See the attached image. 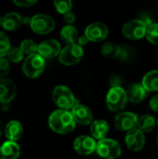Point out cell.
<instances>
[{"mask_svg":"<svg viewBox=\"0 0 158 159\" xmlns=\"http://www.w3.org/2000/svg\"><path fill=\"white\" fill-rule=\"evenodd\" d=\"M147 27L140 19L129 20L123 25V34L130 40H140L145 36Z\"/></svg>","mask_w":158,"mask_h":159,"instance_id":"cell-8","label":"cell"},{"mask_svg":"<svg viewBox=\"0 0 158 159\" xmlns=\"http://www.w3.org/2000/svg\"><path fill=\"white\" fill-rule=\"evenodd\" d=\"M128 102L126 90L120 86L112 87L106 95V105L112 112H119L123 110Z\"/></svg>","mask_w":158,"mask_h":159,"instance_id":"cell-2","label":"cell"},{"mask_svg":"<svg viewBox=\"0 0 158 159\" xmlns=\"http://www.w3.org/2000/svg\"><path fill=\"white\" fill-rule=\"evenodd\" d=\"M96 141L93 137L88 135H82L77 137L74 142V151L82 156H88L96 150Z\"/></svg>","mask_w":158,"mask_h":159,"instance_id":"cell-11","label":"cell"},{"mask_svg":"<svg viewBox=\"0 0 158 159\" xmlns=\"http://www.w3.org/2000/svg\"><path fill=\"white\" fill-rule=\"evenodd\" d=\"M138 116L132 112H121L115 117V127L117 130L127 132L137 126Z\"/></svg>","mask_w":158,"mask_h":159,"instance_id":"cell-9","label":"cell"},{"mask_svg":"<svg viewBox=\"0 0 158 159\" xmlns=\"http://www.w3.org/2000/svg\"><path fill=\"white\" fill-rule=\"evenodd\" d=\"M52 100L60 109L63 110L72 109L73 106L76 104V100L73 92L65 86H57L53 89Z\"/></svg>","mask_w":158,"mask_h":159,"instance_id":"cell-3","label":"cell"},{"mask_svg":"<svg viewBox=\"0 0 158 159\" xmlns=\"http://www.w3.org/2000/svg\"><path fill=\"white\" fill-rule=\"evenodd\" d=\"M88 39L86 37V35L81 36V37H79V38H78V45H80L81 47H82V46H84V45H87V44H88Z\"/></svg>","mask_w":158,"mask_h":159,"instance_id":"cell-36","label":"cell"},{"mask_svg":"<svg viewBox=\"0 0 158 159\" xmlns=\"http://www.w3.org/2000/svg\"><path fill=\"white\" fill-rule=\"evenodd\" d=\"M10 48V42L8 37L3 32H0V57H4L7 54Z\"/></svg>","mask_w":158,"mask_h":159,"instance_id":"cell-29","label":"cell"},{"mask_svg":"<svg viewBox=\"0 0 158 159\" xmlns=\"http://www.w3.org/2000/svg\"><path fill=\"white\" fill-rule=\"evenodd\" d=\"M4 131L7 141L17 142L23 134V127L19 121L11 120L6 125Z\"/></svg>","mask_w":158,"mask_h":159,"instance_id":"cell-19","label":"cell"},{"mask_svg":"<svg viewBox=\"0 0 158 159\" xmlns=\"http://www.w3.org/2000/svg\"><path fill=\"white\" fill-rule=\"evenodd\" d=\"M13 3L19 7H30L37 2V0H12Z\"/></svg>","mask_w":158,"mask_h":159,"instance_id":"cell-32","label":"cell"},{"mask_svg":"<svg viewBox=\"0 0 158 159\" xmlns=\"http://www.w3.org/2000/svg\"><path fill=\"white\" fill-rule=\"evenodd\" d=\"M156 127V118L154 116L150 114H144L140 117H138L136 128L142 130L144 134L152 132Z\"/></svg>","mask_w":158,"mask_h":159,"instance_id":"cell-21","label":"cell"},{"mask_svg":"<svg viewBox=\"0 0 158 159\" xmlns=\"http://www.w3.org/2000/svg\"><path fill=\"white\" fill-rule=\"evenodd\" d=\"M109 130H110L109 124L107 123V121L103 119H98L91 122L90 132L94 139L100 141L106 138L109 133Z\"/></svg>","mask_w":158,"mask_h":159,"instance_id":"cell-18","label":"cell"},{"mask_svg":"<svg viewBox=\"0 0 158 159\" xmlns=\"http://www.w3.org/2000/svg\"><path fill=\"white\" fill-rule=\"evenodd\" d=\"M61 45L55 39H48L37 46V52L43 58H54L61 52Z\"/></svg>","mask_w":158,"mask_h":159,"instance_id":"cell-14","label":"cell"},{"mask_svg":"<svg viewBox=\"0 0 158 159\" xmlns=\"http://www.w3.org/2000/svg\"><path fill=\"white\" fill-rule=\"evenodd\" d=\"M7 55L12 62H20L23 59V52L20 48H10Z\"/></svg>","mask_w":158,"mask_h":159,"instance_id":"cell-30","label":"cell"},{"mask_svg":"<svg viewBox=\"0 0 158 159\" xmlns=\"http://www.w3.org/2000/svg\"><path fill=\"white\" fill-rule=\"evenodd\" d=\"M109 34L108 27L102 22H93L85 30V35L88 41L100 42L104 40Z\"/></svg>","mask_w":158,"mask_h":159,"instance_id":"cell-12","label":"cell"},{"mask_svg":"<svg viewBox=\"0 0 158 159\" xmlns=\"http://www.w3.org/2000/svg\"><path fill=\"white\" fill-rule=\"evenodd\" d=\"M22 24V18L16 12H9L3 17L2 26L7 31H16Z\"/></svg>","mask_w":158,"mask_h":159,"instance_id":"cell-20","label":"cell"},{"mask_svg":"<svg viewBox=\"0 0 158 159\" xmlns=\"http://www.w3.org/2000/svg\"><path fill=\"white\" fill-rule=\"evenodd\" d=\"M54 6L59 13L65 14L71 11L72 0H54Z\"/></svg>","mask_w":158,"mask_h":159,"instance_id":"cell-28","label":"cell"},{"mask_svg":"<svg viewBox=\"0 0 158 159\" xmlns=\"http://www.w3.org/2000/svg\"><path fill=\"white\" fill-rule=\"evenodd\" d=\"M118 58L123 62H129L135 58V50L132 47L128 45H123L120 47Z\"/></svg>","mask_w":158,"mask_h":159,"instance_id":"cell-25","label":"cell"},{"mask_svg":"<svg viewBox=\"0 0 158 159\" xmlns=\"http://www.w3.org/2000/svg\"><path fill=\"white\" fill-rule=\"evenodd\" d=\"M3 124H2V122L0 121V137H1V135H2V133H3Z\"/></svg>","mask_w":158,"mask_h":159,"instance_id":"cell-37","label":"cell"},{"mask_svg":"<svg viewBox=\"0 0 158 159\" xmlns=\"http://www.w3.org/2000/svg\"><path fill=\"white\" fill-rule=\"evenodd\" d=\"M2 22H3V18L0 16V25H2Z\"/></svg>","mask_w":158,"mask_h":159,"instance_id":"cell-38","label":"cell"},{"mask_svg":"<svg viewBox=\"0 0 158 159\" xmlns=\"http://www.w3.org/2000/svg\"><path fill=\"white\" fill-rule=\"evenodd\" d=\"M156 146L158 147V136H157V138H156Z\"/></svg>","mask_w":158,"mask_h":159,"instance_id":"cell-39","label":"cell"},{"mask_svg":"<svg viewBox=\"0 0 158 159\" xmlns=\"http://www.w3.org/2000/svg\"><path fill=\"white\" fill-rule=\"evenodd\" d=\"M45 69V60L38 53L28 55L22 65V72L29 78L39 76Z\"/></svg>","mask_w":158,"mask_h":159,"instance_id":"cell-5","label":"cell"},{"mask_svg":"<svg viewBox=\"0 0 158 159\" xmlns=\"http://www.w3.org/2000/svg\"><path fill=\"white\" fill-rule=\"evenodd\" d=\"M20 48L21 49L23 54L31 55V54H34V53L37 52V45L33 40H30V39L23 40L20 43Z\"/></svg>","mask_w":158,"mask_h":159,"instance_id":"cell-27","label":"cell"},{"mask_svg":"<svg viewBox=\"0 0 158 159\" xmlns=\"http://www.w3.org/2000/svg\"><path fill=\"white\" fill-rule=\"evenodd\" d=\"M17 89L14 82L10 79H0V102L9 103L16 96Z\"/></svg>","mask_w":158,"mask_h":159,"instance_id":"cell-15","label":"cell"},{"mask_svg":"<svg viewBox=\"0 0 158 159\" xmlns=\"http://www.w3.org/2000/svg\"><path fill=\"white\" fill-rule=\"evenodd\" d=\"M63 15H64V17H63L64 21H65L67 24H72V23L74 22V20H75V16H74V13H72L71 11H69V12H66V13L63 14Z\"/></svg>","mask_w":158,"mask_h":159,"instance_id":"cell-34","label":"cell"},{"mask_svg":"<svg viewBox=\"0 0 158 159\" xmlns=\"http://www.w3.org/2000/svg\"><path fill=\"white\" fill-rule=\"evenodd\" d=\"M95 152L103 159H117L121 156L122 150L116 141L104 138L97 143Z\"/></svg>","mask_w":158,"mask_h":159,"instance_id":"cell-4","label":"cell"},{"mask_svg":"<svg viewBox=\"0 0 158 159\" xmlns=\"http://www.w3.org/2000/svg\"><path fill=\"white\" fill-rule=\"evenodd\" d=\"M10 71V66L8 61L6 60L4 57H0V78L5 77L8 75Z\"/></svg>","mask_w":158,"mask_h":159,"instance_id":"cell-31","label":"cell"},{"mask_svg":"<svg viewBox=\"0 0 158 159\" xmlns=\"http://www.w3.org/2000/svg\"><path fill=\"white\" fill-rule=\"evenodd\" d=\"M125 143L127 147L133 152L141 151L145 145L144 133L142 130H140L138 128H134L127 131L125 137Z\"/></svg>","mask_w":158,"mask_h":159,"instance_id":"cell-10","label":"cell"},{"mask_svg":"<svg viewBox=\"0 0 158 159\" xmlns=\"http://www.w3.org/2000/svg\"><path fill=\"white\" fill-rule=\"evenodd\" d=\"M20 154V149L16 142L7 141L0 146V159H18Z\"/></svg>","mask_w":158,"mask_h":159,"instance_id":"cell-17","label":"cell"},{"mask_svg":"<svg viewBox=\"0 0 158 159\" xmlns=\"http://www.w3.org/2000/svg\"><path fill=\"white\" fill-rule=\"evenodd\" d=\"M61 38L67 45L75 43L78 39V32L75 27L67 24L61 30Z\"/></svg>","mask_w":158,"mask_h":159,"instance_id":"cell-23","label":"cell"},{"mask_svg":"<svg viewBox=\"0 0 158 159\" xmlns=\"http://www.w3.org/2000/svg\"><path fill=\"white\" fill-rule=\"evenodd\" d=\"M120 47L113 42H107L102 47V54L108 59H114L118 57Z\"/></svg>","mask_w":158,"mask_h":159,"instance_id":"cell-24","label":"cell"},{"mask_svg":"<svg viewBox=\"0 0 158 159\" xmlns=\"http://www.w3.org/2000/svg\"><path fill=\"white\" fill-rule=\"evenodd\" d=\"M149 106L152 111L158 113V94L151 98V100L149 102Z\"/></svg>","mask_w":158,"mask_h":159,"instance_id":"cell-33","label":"cell"},{"mask_svg":"<svg viewBox=\"0 0 158 159\" xmlns=\"http://www.w3.org/2000/svg\"><path fill=\"white\" fill-rule=\"evenodd\" d=\"M84 55L82 47L76 43L67 45L59 54V61L61 63L66 66L74 65L80 61Z\"/></svg>","mask_w":158,"mask_h":159,"instance_id":"cell-6","label":"cell"},{"mask_svg":"<svg viewBox=\"0 0 158 159\" xmlns=\"http://www.w3.org/2000/svg\"><path fill=\"white\" fill-rule=\"evenodd\" d=\"M156 127H157V128H158V117H157V118H156Z\"/></svg>","mask_w":158,"mask_h":159,"instance_id":"cell-40","label":"cell"},{"mask_svg":"<svg viewBox=\"0 0 158 159\" xmlns=\"http://www.w3.org/2000/svg\"><path fill=\"white\" fill-rule=\"evenodd\" d=\"M127 92L128 102H130L132 103H139L142 102L147 96L146 89L142 87V84H132L129 87Z\"/></svg>","mask_w":158,"mask_h":159,"instance_id":"cell-16","label":"cell"},{"mask_svg":"<svg viewBox=\"0 0 158 159\" xmlns=\"http://www.w3.org/2000/svg\"><path fill=\"white\" fill-rule=\"evenodd\" d=\"M32 30L39 34H47L52 32L55 28L54 20L46 14H37L30 20Z\"/></svg>","mask_w":158,"mask_h":159,"instance_id":"cell-7","label":"cell"},{"mask_svg":"<svg viewBox=\"0 0 158 159\" xmlns=\"http://www.w3.org/2000/svg\"><path fill=\"white\" fill-rule=\"evenodd\" d=\"M142 85L147 92L158 91V70H153L145 74L142 77Z\"/></svg>","mask_w":158,"mask_h":159,"instance_id":"cell-22","label":"cell"},{"mask_svg":"<svg viewBox=\"0 0 158 159\" xmlns=\"http://www.w3.org/2000/svg\"><path fill=\"white\" fill-rule=\"evenodd\" d=\"M145 36L150 43L158 45V22H153L147 27Z\"/></svg>","mask_w":158,"mask_h":159,"instance_id":"cell-26","label":"cell"},{"mask_svg":"<svg viewBox=\"0 0 158 159\" xmlns=\"http://www.w3.org/2000/svg\"><path fill=\"white\" fill-rule=\"evenodd\" d=\"M140 20L144 23V25H145L146 27H148L149 25H151V24L154 22L152 17H151L150 15H148V14H143V15H142L141 18H140Z\"/></svg>","mask_w":158,"mask_h":159,"instance_id":"cell-35","label":"cell"},{"mask_svg":"<svg viewBox=\"0 0 158 159\" xmlns=\"http://www.w3.org/2000/svg\"><path fill=\"white\" fill-rule=\"evenodd\" d=\"M48 126L58 134H68L75 128V122L71 112L59 109L54 111L48 117Z\"/></svg>","mask_w":158,"mask_h":159,"instance_id":"cell-1","label":"cell"},{"mask_svg":"<svg viewBox=\"0 0 158 159\" xmlns=\"http://www.w3.org/2000/svg\"><path fill=\"white\" fill-rule=\"evenodd\" d=\"M71 114L75 123L80 125H89L93 121V113L92 111L84 104L76 103L73 106Z\"/></svg>","mask_w":158,"mask_h":159,"instance_id":"cell-13","label":"cell"}]
</instances>
